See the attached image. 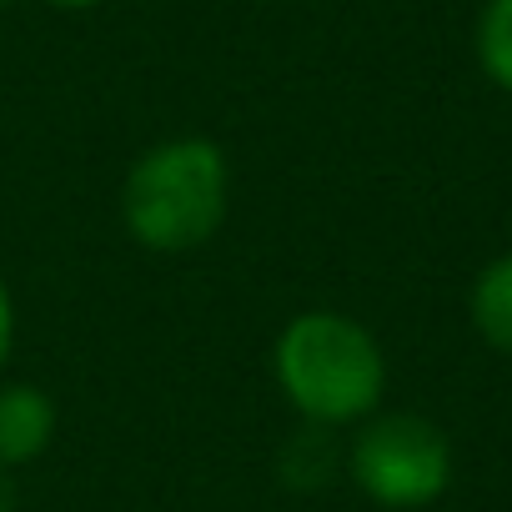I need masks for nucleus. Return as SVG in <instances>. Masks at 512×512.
<instances>
[{
	"label": "nucleus",
	"mask_w": 512,
	"mask_h": 512,
	"mask_svg": "<svg viewBox=\"0 0 512 512\" xmlns=\"http://www.w3.org/2000/svg\"><path fill=\"white\" fill-rule=\"evenodd\" d=\"M56 432V407L36 387H6L0 392V467H16L46 452Z\"/></svg>",
	"instance_id": "nucleus-4"
},
{
	"label": "nucleus",
	"mask_w": 512,
	"mask_h": 512,
	"mask_svg": "<svg viewBox=\"0 0 512 512\" xmlns=\"http://www.w3.org/2000/svg\"><path fill=\"white\" fill-rule=\"evenodd\" d=\"M11 337H16V317H11L6 287H0V367H6V357H11Z\"/></svg>",
	"instance_id": "nucleus-7"
},
{
	"label": "nucleus",
	"mask_w": 512,
	"mask_h": 512,
	"mask_svg": "<svg viewBox=\"0 0 512 512\" xmlns=\"http://www.w3.org/2000/svg\"><path fill=\"white\" fill-rule=\"evenodd\" d=\"M472 322L497 352H512V256H502L477 277Z\"/></svg>",
	"instance_id": "nucleus-5"
},
{
	"label": "nucleus",
	"mask_w": 512,
	"mask_h": 512,
	"mask_svg": "<svg viewBox=\"0 0 512 512\" xmlns=\"http://www.w3.org/2000/svg\"><path fill=\"white\" fill-rule=\"evenodd\" d=\"M477 56L487 76L512 91V0H487L482 21H477Z\"/></svg>",
	"instance_id": "nucleus-6"
},
{
	"label": "nucleus",
	"mask_w": 512,
	"mask_h": 512,
	"mask_svg": "<svg viewBox=\"0 0 512 512\" xmlns=\"http://www.w3.org/2000/svg\"><path fill=\"white\" fill-rule=\"evenodd\" d=\"M51 6H61V11H86V6H96V0H51Z\"/></svg>",
	"instance_id": "nucleus-9"
},
{
	"label": "nucleus",
	"mask_w": 512,
	"mask_h": 512,
	"mask_svg": "<svg viewBox=\"0 0 512 512\" xmlns=\"http://www.w3.org/2000/svg\"><path fill=\"white\" fill-rule=\"evenodd\" d=\"M0 6H6V0H0Z\"/></svg>",
	"instance_id": "nucleus-10"
},
{
	"label": "nucleus",
	"mask_w": 512,
	"mask_h": 512,
	"mask_svg": "<svg viewBox=\"0 0 512 512\" xmlns=\"http://www.w3.org/2000/svg\"><path fill=\"white\" fill-rule=\"evenodd\" d=\"M0 512H16V482H11V467H0Z\"/></svg>",
	"instance_id": "nucleus-8"
},
{
	"label": "nucleus",
	"mask_w": 512,
	"mask_h": 512,
	"mask_svg": "<svg viewBox=\"0 0 512 512\" xmlns=\"http://www.w3.org/2000/svg\"><path fill=\"white\" fill-rule=\"evenodd\" d=\"M277 377L297 402V412L322 427L367 417L387 382L377 342L352 317L337 312H307L282 332Z\"/></svg>",
	"instance_id": "nucleus-1"
},
{
	"label": "nucleus",
	"mask_w": 512,
	"mask_h": 512,
	"mask_svg": "<svg viewBox=\"0 0 512 512\" xmlns=\"http://www.w3.org/2000/svg\"><path fill=\"white\" fill-rule=\"evenodd\" d=\"M126 226L151 251H191L226 216V161L211 141H166L146 151L121 196Z\"/></svg>",
	"instance_id": "nucleus-2"
},
{
	"label": "nucleus",
	"mask_w": 512,
	"mask_h": 512,
	"mask_svg": "<svg viewBox=\"0 0 512 512\" xmlns=\"http://www.w3.org/2000/svg\"><path fill=\"white\" fill-rule=\"evenodd\" d=\"M352 472L362 492L377 497L382 507H422L447 487L452 452H447V437L427 417L392 412L362 427L352 447Z\"/></svg>",
	"instance_id": "nucleus-3"
}]
</instances>
